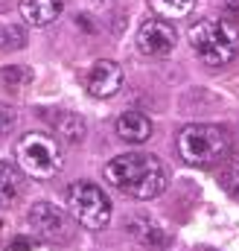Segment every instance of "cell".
<instances>
[{"label": "cell", "instance_id": "11", "mask_svg": "<svg viewBox=\"0 0 239 251\" xmlns=\"http://www.w3.org/2000/svg\"><path fill=\"white\" fill-rule=\"evenodd\" d=\"M24 170L15 164L0 161V204H15L18 196L24 193Z\"/></svg>", "mask_w": 239, "mask_h": 251}, {"label": "cell", "instance_id": "14", "mask_svg": "<svg viewBox=\"0 0 239 251\" xmlns=\"http://www.w3.org/2000/svg\"><path fill=\"white\" fill-rule=\"evenodd\" d=\"M149 6L155 9L158 18L172 21V18H187L195 6V0H149Z\"/></svg>", "mask_w": 239, "mask_h": 251}, {"label": "cell", "instance_id": "7", "mask_svg": "<svg viewBox=\"0 0 239 251\" xmlns=\"http://www.w3.org/2000/svg\"><path fill=\"white\" fill-rule=\"evenodd\" d=\"M29 225L38 237H47V240H61V237H70V219L64 216V210L50 204V201H38L29 207Z\"/></svg>", "mask_w": 239, "mask_h": 251}, {"label": "cell", "instance_id": "3", "mask_svg": "<svg viewBox=\"0 0 239 251\" xmlns=\"http://www.w3.org/2000/svg\"><path fill=\"white\" fill-rule=\"evenodd\" d=\"M178 152L187 164L195 167H207V164H219L234 152V140L228 134V128L210 123H195L184 126L178 131Z\"/></svg>", "mask_w": 239, "mask_h": 251}, {"label": "cell", "instance_id": "4", "mask_svg": "<svg viewBox=\"0 0 239 251\" xmlns=\"http://www.w3.org/2000/svg\"><path fill=\"white\" fill-rule=\"evenodd\" d=\"M18 167L32 178H53L61 170V149L50 134L29 131L18 140Z\"/></svg>", "mask_w": 239, "mask_h": 251}, {"label": "cell", "instance_id": "9", "mask_svg": "<svg viewBox=\"0 0 239 251\" xmlns=\"http://www.w3.org/2000/svg\"><path fill=\"white\" fill-rule=\"evenodd\" d=\"M114 128H117V134L125 143H143V140L152 137V120H149L146 114H140V111H125V114H120V120H117Z\"/></svg>", "mask_w": 239, "mask_h": 251}, {"label": "cell", "instance_id": "19", "mask_svg": "<svg viewBox=\"0 0 239 251\" xmlns=\"http://www.w3.org/2000/svg\"><path fill=\"white\" fill-rule=\"evenodd\" d=\"M225 3H228V6H231V9L239 15V0H225Z\"/></svg>", "mask_w": 239, "mask_h": 251}, {"label": "cell", "instance_id": "12", "mask_svg": "<svg viewBox=\"0 0 239 251\" xmlns=\"http://www.w3.org/2000/svg\"><path fill=\"white\" fill-rule=\"evenodd\" d=\"M131 234H134V237H137L149 251H164L167 249V243H169V237H167L152 219H146V216H140V219L131 222Z\"/></svg>", "mask_w": 239, "mask_h": 251}, {"label": "cell", "instance_id": "10", "mask_svg": "<svg viewBox=\"0 0 239 251\" xmlns=\"http://www.w3.org/2000/svg\"><path fill=\"white\" fill-rule=\"evenodd\" d=\"M64 9V0H21V15L35 24V26H44V24H53Z\"/></svg>", "mask_w": 239, "mask_h": 251}, {"label": "cell", "instance_id": "13", "mask_svg": "<svg viewBox=\"0 0 239 251\" xmlns=\"http://www.w3.org/2000/svg\"><path fill=\"white\" fill-rule=\"evenodd\" d=\"M47 117H53V126H56V131H59L64 140L79 143V140L85 137V120H82L79 114H70V111H56V114H47Z\"/></svg>", "mask_w": 239, "mask_h": 251}, {"label": "cell", "instance_id": "18", "mask_svg": "<svg viewBox=\"0 0 239 251\" xmlns=\"http://www.w3.org/2000/svg\"><path fill=\"white\" fill-rule=\"evenodd\" d=\"M3 251H32V243H29L26 237H15V240H12Z\"/></svg>", "mask_w": 239, "mask_h": 251}, {"label": "cell", "instance_id": "8", "mask_svg": "<svg viewBox=\"0 0 239 251\" xmlns=\"http://www.w3.org/2000/svg\"><path fill=\"white\" fill-rule=\"evenodd\" d=\"M120 88H122V70H120L117 62H102L94 64V70L88 73V94L91 97H99V100H108L114 97Z\"/></svg>", "mask_w": 239, "mask_h": 251}, {"label": "cell", "instance_id": "2", "mask_svg": "<svg viewBox=\"0 0 239 251\" xmlns=\"http://www.w3.org/2000/svg\"><path fill=\"white\" fill-rule=\"evenodd\" d=\"M190 44L192 50L201 56V62L210 67H222V64L234 62L239 53V24L231 18H219V21H198L190 29Z\"/></svg>", "mask_w": 239, "mask_h": 251}, {"label": "cell", "instance_id": "16", "mask_svg": "<svg viewBox=\"0 0 239 251\" xmlns=\"http://www.w3.org/2000/svg\"><path fill=\"white\" fill-rule=\"evenodd\" d=\"M26 44V35L21 26H6L3 29V50H15V47H24Z\"/></svg>", "mask_w": 239, "mask_h": 251}, {"label": "cell", "instance_id": "15", "mask_svg": "<svg viewBox=\"0 0 239 251\" xmlns=\"http://www.w3.org/2000/svg\"><path fill=\"white\" fill-rule=\"evenodd\" d=\"M219 184L228 190L234 199H239V164H228V167H222V173H219Z\"/></svg>", "mask_w": 239, "mask_h": 251}, {"label": "cell", "instance_id": "6", "mask_svg": "<svg viewBox=\"0 0 239 251\" xmlns=\"http://www.w3.org/2000/svg\"><path fill=\"white\" fill-rule=\"evenodd\" d=\"M137 50L149 59H167L172 56L175 44H178V35L175 29L164 21V18H152V21H143L140 29H137Z\"/></svg>", "mask_w": 239, "mask_h": 251}, {"label": "cell", "instance_id": "1", "mask_svg": "<svg viewBox=\"0 0 239 251\" xmlns=\"http://www.w3.org/2000/svg\"><path fill=\"white\" fill-rule=\"evenodd\" d=\"M105 178L114 190L134 199H155L169 184L164 161L146 152H128V155L114 158L105 167Z\"/></svg>", "mask_w": 239, "mask_h": 251}, {"label": "cell", "instance_id": "17", "mask_svg": "<svg viewBox=\"0 0 239 251\" xmlns=\"http://www.w3.org/2000/svg\"><path fill=\"white\" fill-rule=\"evenodd\" d=\"M15 120H18V111L9 102H0V134H6L15 126Z\"/></svg>", "mask_w": 239, "mask_h": 251}, {"label": "cell", "instance_id": "5", "mask_svg": "<svg viewBox=\"0 0 239 251\" xmlns=\"http://www.w3.org/2000/svg\"><path fill=\"white\" fill-rule=\"evenodd\" d=\"M67 204L73 219L88 231H102L111 219V201L94 181H73L67 187Z\"/></svg>", "mask_w": 239, "mask_h": 251}]
</instances>
